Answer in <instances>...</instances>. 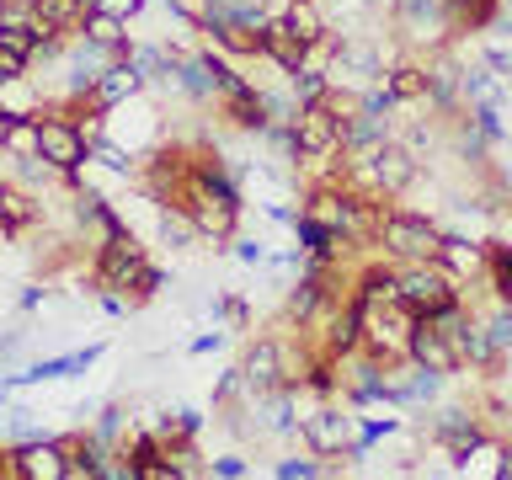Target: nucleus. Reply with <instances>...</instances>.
I'll return each instance as SVG.
<instances>
[{
	"instance_id": "2",
	"label": "nucleus",
	"mask_w": 512,
	"mask_h": 480,
	"mask_svg": "<svg viewBox=\"0 0 512 480\" xmlns=\"http://www.w3.org/2000/svg\"><path fill=\"white\" fill-rule=\"evenodd\" d=\"M38 155L54 160V166L70 171V176L86 171V160H91V128H80L70 107H43L38 112Z\"/></svg>"
},
{
	"instance_id": "14",
	"label": "nucleus",
	"mask_w": 512,
	"mask_h": 480,
	"mask_svg": "<svg viewBox=\"0 0 512 480\" xmlns=\"http://www.w3.org/2000/svg\"><path fill=\"white\" fill-rule=\"evenodd\" d=\"M432 438H438L454 459H464V454H470V448L480 443V427H475L470 411L448 406V411H438V422H432Z\"/></svg>"
},
{
	"instance_id": "3",
	"label": "nucleus",
	"mask_w": 512,
	"mask_h": 480,
	"mask_svg": "<svg viewBox=\"0 0 512 480\" xmlns=\"http://www.w3.org/2000/svg\"><path fill=\"white\" fill-rule=\"evenodd\" d=\"M379 246L395 262H438L443 251V230L427 214H384L379 219Z\"/></svg>"
},
{
	"instance_id": "31",
	"label": "nucleus",
	"mask_w": 512,
	"mask_h": 480,
	"mask_svg": "<svg viewBox=\"0 0 512 480\" xmlns=\"http://www.w3.org/2000/svg\"><path fill=\"white\" fill-rule=\"evenodd\" d=\"M91 6H96V11H107V16H123V22H128V16H139V11H144V0H91Z\"/></svg>"
},
{
	"instance_id": "33",
	"label": "nucleus",
	"mask_w": 512,
	"mask_h": 480,
	"mask_svg": "<svg viewBox=\"0 0 512 480\" xmlns=\"http://www.w3.org/2000/svg\"><path fill=\"white\" fill-rule=\"evenodd\" d=\"M38 304H43V288L27 283V288H22V310H38Z\"/></svg>"
},
{
	"instance_id": "27",
	"label": "nucleus",
	"mask_w": 512,
	"mask_h": 480,
	"mask_svg": "<svg viewBox=\"0 0 512 480\" xmlns=\"http://www.w3.org/2000/svg\"><path fill=\"white\" fill-rule=\"evenodd\" d=\"M486 331H491V342H496V352H507L512 347V304H502L491 320H486Z\"/></svg>"
},
{
	"instance_id": "22",
	"label": "nucleus",
	"mask_w": 512,
	"mask_h": 480,
	"mask_svg": "<svg viewBox=\"0 0 512 480\" xmlns=\"http://www.w3.org/2000/svg\"><path fill=\"white\" fill-rule=\"evenodd\" d=\"M0 438H6V443H38V438H54V432L38 422V411H6Z\"/></svg>"
},
{
	"instance_id": "1",
	"label": "nucleus",
	"mask_w": 512,
	"mask_h": 480,
	"mask_svg": "<svg viewBox=\"0 0 512 480\" xmlns=\"http://www.w3.org/2000/svg\"><path fill=\"white\" fill-rule=\"evenodd\" d=\"M347 176H358V182L374 192V198H395V192H406L416 182V166L422 160L411 155V144L400 139H379L368 144V150H347Z\"/></svg>"
},
{
	"instance_id": "5",
	"label": "nucleus",
	"mask_w": 512,
	"mask_h": 480,
	"mask_svg": "<svg viewBox=\"0 0 512 480\" xmlns=\"http://www.w3.org/2000/svg\"><path fill=\"white\" fill-rule=\"evenodd\" d=\"M454 283H459V278H454L443 262H406V267H400V299H406L416 315L448 310V304L459 299Z\"/></svg>"
},
{
	"instance_id": "23",
	"label": "nucleus",
	"mask_w": 512,
	"mask_h": 480,
	"mask_svg": "<svg viewBox=\"0 0 512 480\" xmlns=\"http://www.w3.org/2000/svg\"><path fill=\"white\" fill-rule=\"evenodd\" d=\"M384 86H390L395 102H416V96H427V70H416V64H400V70L384 75Z\"/></svg>"
},
{
	"instance_id": "30",
	"label": "nucleus",
	"mask_w": 512,
	"mask_h": 480,
	"mask_svg": "<svg viewBox=\"0 0 512 480\" xmlns=\"http://www.w3.org/2000/svg\"><path fill=\"white\" fill-rule=\"evenodd\" d=\"M208 470L224 475V480H246V475H251V464H246V459H235V454H219L214 464H208Z\"/></svg>"
},
{
	"instance_id": "18",
	"label": "nucleus",
	"mask_w": 512,
	"mask_h": 480,
	"mask_svg": "<svg viewBox=\"0 0 512 480\" xmlns=\"http://www.w3.org/2000/svg\"><path fill=\"white\" fill-rule=\"evenodd\" d=\"M155 230H160V240H166L171 251H187V246H198L203 240V230H198V219L187 214L182 203H160V214H155Z\"/></svg>"
},
{
	"instance_id": "6",
	"label": "nucleus",
	"mask_w": 512,
	"mask_h": 480,
	"mask_svg": "<svg viewBox=\"0 0 512 480\" xmlns=\"http://www.w3.org/2000/svg\"><path fill=\"white\" fill-rule=\"evenodd\" d=\"M144 272H150V262H144V246L134 235H118L112 246L96 251V288H134L139 294Z\"/></svg>"
},
{
	"instance_id": "8",
	"label": "nucleus",
	"mask_w": 512,
	"mask_h": 480,
	"mask_svg": "<svg viewBox=\"0 0 512 480\" xmlns=\"http://www.w3.org/2000/svg\"><path fill=\"white\" fill-rule=\"evenodd\" d=\"M144 86H150V80L134 70V59H112L107 70H102V80H96V91H91L86 107L96 112V118H107V112H118L123 102H134Z\"/></svg>"
},
{
	"instance_id": "12",
	"label": "nucleus",
	"mask_w": 512,
	"mask_h": 480,
	"mask_svg": "<svg viewBox=\"0 0 512 480\" xmlns=\"http://www.w3.org/2000/svg\"><path fill=\"white\" fill-rule=\"evenodd\" d=\"M262 54H267L272 64H278L283 75H299L304 64H310V43H304L299 32L278 16V22H267V32H262Z\"/></svg>"
},
{
	"instance_id": "4",
	"label": "nucleus",
	"mask_w": 512,
	"mask_h": 480,
	"mask_svg": "<svg viewBox=\"0 0 512 480\" xmlns=\"http://www.w3.org/2000/svg\"><path fill=\"white\" fill-rule=\"evenodd\" d=\"M342 102L331 96H320V102H304L299 118H294V139H299V155L304 160H331L342 150Z\"/></svg>"
},
{
	"instance_id": "16",
	"label": "nucleus",
	"mask_w": 512,
	"mask_h": 480,
	"mask_svg": "<svg viewBox=\"0 0 512 480\" xmlns=\"http://www.w3.org/2000/svg\"><path fill=\"white\" fill-rule=\"evenodd\" d=\"M86 11H91V0H32V22L59 32V38L86 27Z\"/></svg>"
},
{
	"instance_id": "24",
	"label": "nucleus",
	"mask_w": 512,
	"mask_h": 480,
	"mask_svg": "<svg viewBox=\"0 0 512 480\" xmlns=\"http://www.w3.org/2000/svg\"><path fill=\"white\" fill-rule=\"evenodd\" d=\"M27 155H38V118H16L6 139V160H27Z\"/></svg>"
},
{
	"instance_id": "15",
	"label": "nucleus",
	"mask_w": 512,
	"mask_h": 480,
	"mask_svg": "<svg viewBox=\"0 0 512 480\" xmlns=\"http://www.w3.org/2000/svg\"><path fill=\"white\" fill-rule=\"evenodd\" d=\"M395 22H400V32H406L411 43H432L443 32V6L438 0H400Z\"/></svg>"
},
{
	"instance_id": "28",
	"label": "nucleus",
	"mask_w": 512,
	"mask_h": 480,
	"mask_svg": "<svg viewBox=\"0 0 512 480\" xmlns=\"http://www.w3.org/2000/svg\"><path fill=\"white\" fill-rule=\"evenodd\" d=\"M272 475H278V480H310V475H326V464H315V459H283Z\"/></svg>"
},
{
	"instance_id": "25",
	"label": "nucleus",
	"mask_w": 512,
	"mask_h": 480,
	"mask_svg": "<svg viewBox=\"0 0 512 480\" xmlns=\"http://www.w3.org/2000/svg\"><path fill=\"white\" fill-rule=\"evenodd\" d=\"M123 422H128V411H123V406H102V411L91 416V438L102 443V448H112V443L123 438Z\"/></svg>"
},
{
	"instance_id": "32",
	"label": "nucleus",
	"mask_w": 512,
	"mask_h": 480,
	"mask_svg": "<svg viewBox=\"0 0 512 480\" xmlns=\"http://www.w3.org/2000/svg\"><path fill=\"white\" fill-rule=\"evenodd\" d=\"M235 256H240V262H246V267H256V262H262V240H235Z\"/></svg>"
},
{
	"instance_id": "35",
	"label": "nucleus",
	"mask_w": 512,
	"mask_h": 480,
	"mask_svg": "<svg viewBox=\"0 0 512 480\" xmlns=\"http://www.w3.org/2000/svg\"><path fill=\"white\" fill-rule=\"evenodd\" d=\"M0 112H11V107H6V91H0Z\"/></svg>"
},
{
	"instance_id": "13",
	"label": "nucleus",
	"mask_w": 512,
	"mask_h": 480,
	"mask_svg": "<svg viewBox=\"0 0 512 480\" xmlns=\"http://www.w3.org/2000/svg\"><path fill=\"white\" fill-rule=\"evenodd\" d=\"M43 219V198L38 192H27L22 182H11V187H0V235H22L32 230V224Z\"/></svg>"
},
{
	"instance_id": "9",
	"label": "nucleus",
	"mask_w": 512,
	"mask_h": 480,
	"mask_svg": "<svg viewBox=\"0 0 512 480\" xmlns=\"http://www.w3.org/2000/svg\"><path fill=\"white\" fill-rule=\"evenodd\" d=\"M64 448L59 438H38V443H16L11 448V475L16 480H64Z\"/></svg>"
},
{
	"instance_id": "20",
	"label": "nucleus",
	"mask_w": 512,
	"mask_h": 480,
	"mask_svg": "<svg viewBox=\"0 0 512 480\" xmlns=\"http://www.w3.org/2000/svg\"><path fill=\"white\" fill-rule=\"evenodd\" d=\"M128 59H134V70L144 80H171V70H176V54L171 48H155V43H128Z\"/></svg>"
},
{
	"instance_id": "19",
	"label": "nucleus",
	"mask_w": 512,
	"mask_h": 480,
	"mask_svg": "<svg viewBox=\"0 0 512 480\" xmlns=\"http://www.w3.org/2000/svg\"><path fill=\"white\" fill-rule=\"evenodd\" d=\"M80 32H86V38H96V43H107V48H118V54L128 59V22H123V16H107V11H86V27H80Z\"/></svg>"
},
{
	"instance_id": "21",
	"label": "nucleus",
	"mask_w": 512,
	"mask_h": 480,
	"mask_svg": "<svg viewBox=\"0 0 512 480\" xmlns=\"http://www.w3.org/2000/svg\"><path fill=\"white\" fill-rule=\"evenodd\" d=\"M283 22L294 27V32H299V38L310 43V48H315V43H320V38H326V32H331V27H326V16L315 11V0H288Z\"/></svg>"
},
{
	"instance_id": "34",
	"label": "nucleus",
	"mask_w": 512,
	"mask_h": 480,
	"mask_svg": "<svg viewBox=\"0 0 512 480\" xmlns=\"http://www.w3.org/2000/svg\"><path fill=\"white\" fill-rule=\"evenodd\" d=\"M11 123H16V112H0V155H6V139H11Z\"/></svg>"
},
{
	"instance_id": "29",
	"label": "nucleus",
	"mask_w": 512,
	"mask_h": 480,
	"mask_svg": "<svg viewBox=\"0 0 512 480\" xmlns=\"http://www.w3.org/2000/svg\"><path fill=\"white\" fill-rule=\"evenodd\" d=\"M27 70H32L27 54H16V48H0V86H6V80H22Z\"/></svg>"
},
{
	"instance_id": "17",
	"label": "nucleus",
	"mask_w": 512,
	"mask_h": 480,
	"mask_svg": "<svg viewBox=\"0 0 512 480\" xmlns=\"http://www.w3.org/2000/svg\"><path fill=\"white\" fill-rule=\"evenodd\" d=\"M438 262L454 272V278H475V272H486V267H491V251H486V246H475V240H464V235H443Z\"/></svg>"
},
{
	"instance_id": "11",
	"label": "nucleus",
	"mask_w": 512,
	"mask_h": 480,
	"mask_svg": "<svg viewBox=\"0 0 512 480\" xmlns=\"http://www.w3.org/2000/svg\"><path fill=\"white\" fill-rule=\"evenodd\" d=\"M240 374H246V384H251L256 395H262V390H278V384H288V352H283V342H272V336L251 342L246 363H240Z\"/></svg>"
},
{
	"instance_id": "10",
	"label": "nucleus",
	"mask_w": 512,
	"mask_h": 480,
	"mask_svg": "<svg viewBox=\"0 0 512 480\" xmlns=\"http://www.w3.org/2000/svg\"><path fill=\"white\" fill-rule=\"evenodd\" d=\"M304 443L310 454H352V416H342L336 406H320L304 416Z\"/></svg>"
},
{
	"instance_id": "26",
	"label": "nucleus",
	"mask_w": 512,
	"mask_h": 480,
	"mask_svg": "<svg viewBox=\"0 0 512 480\" xmlns=\"http://www.w3.org/2000/svg\"><path fill=\"white\" fill-rule=\"evenodd\" d=\"M470 118H475V128H480V134H486L491 144H502V139H507V123H502V102H475V112H470Z\"/></svg>"
},
{
	"instance_id": "7",
	"label": "nucleus",
	"mask_w": 512,
	"mask_h": 480,
	"mask_svg": "<svg viewBox=\"0 0 512 480\" xmlns=\"http://www.w3.org/2000/svg\"><path fill=\"white\" fill-rule=\"evenodd\" d=\"M411 363L432 368V374H459L464 358L454 347V336H448L432 315H416V331H411Z\"/></svg>"
}]
</instances>
